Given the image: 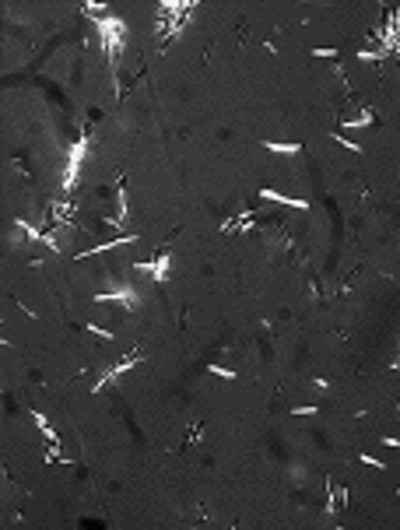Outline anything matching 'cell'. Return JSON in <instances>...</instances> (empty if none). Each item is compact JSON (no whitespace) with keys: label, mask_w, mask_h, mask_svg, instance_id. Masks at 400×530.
Wrapping results in <instances>:
<instances>
[{"label":"cell","mask_w":400,"mask_h":530,"mask_svg":"<svg viewBox=\"0 0 400 530\" xmlns=\"http://www.w3.org/2000/svg\"><path fill=\"white\" fill-rule=\"evenodd\" d=\"M263 148H267V151H277V154H299V144H284V141H267Z\"/></svg>","instance_id":"obj_7"},{"label":"cell","mask_w":400,"mask_h":530,"mask_svg":"<svg viewBox=\"0 0 400 530\" xmlns=\"http://www.w3.org/2000/svg\"><path fill=\"white\" fill-rule=\"evenodd\" d=\"M137 362H141V351H134V355H127V358H123V362H120V365H116V369H112V373H109L105 379H120L123 373H130V369H134Z\"/></svg>","instance_id":"obj_5"},{"label":"cell","mask_w":400,"mask_h":530,"mask_svg":"<svg viewBox=\"0 0 400 530\" xmlns=\"http://www.w3.org/2000/svg\"><path fill=\"white\" fill-rule=\"evenodd\" d=\"M127 242H137V235H120V239H109V242H98L95 249H84V253H78V256L84 260V256H95V253H105V249H112V246H127Z\"/></svg>","instance_id":"obj_4"},{"label":"cell","mask_w":400,"mask_h":530,"mask_svg":"<svg viewBox=\"0 0 400 530\" xmlns=\"http://www.w3.org/2000/svg\"><path fill=\"white\" fill-rule=\"evenodd\" d=\"M211 373H214V376H221V379H236L232 369H221V365H211Z\"/></svg>","instance_id":"obj_9"},{"label":"cell","mask_w":400,"mask_h":530,"mask_svg":"<svg viewBox=\"0 0 400 530\" xmlns=\"http://www.w3.org/2000/svg\"><path fill=\"white\" fill-rule=\"evenodd\" d=\"M88 330H91V334H98V337H105V341H109V337H112V334H109V330H102V327H95V323H88Z\"/></svg>","instance_id":"obj_10"},{"label":"cell","mask_w":400,"mask_h":530,"mask_svg":"<svg viewBox=\"0 0 400 530\" xmlns=\"http://www.w3.org/2000/svg\"><path fill=\"white\" fill-rule=\"evenodd\" d=\"M168 263H172V260H168V253H161L158 260L151 263V278H155V281H165V278H168Z\"/></svg>","instance_id":"obj_6"},{"label":"cell","mask_w":400,"mask_h":530,"mask_svg":"<svg viewBox=\"0 0 400 530\" xmlns=\"http://www.w3.org/2000/svg\"><path fill=\"white\" fill-rule=\"evenodd\" d=\"M362 463H369V467H386V463H379L376 456H369V453H362Z\"/></svg>","instance_id":"obj_11"},{"label":"cell","mask_w":400,"mask_h":530,"mask_svg":"<svg viewBox=\"0 0 400 530\" xmlns=\"http://www.w3.org/2000/svg\"><path fill=\"white\" fill-rule=\"evenodd\" d=\"M95 302H123L127 309H134V305H137V292H134V288H116V292L95 295Z\"/></svg>","instance_id":"obj_2"},{"label":"cell","mask_w":400,"mask_h":530,"mask_svg":"<svg viewBox=\"0 0 400 530\" xmlns=\"http://www.w3.org/2000/svg\"><path fill=\"white\" fill-rule=\"evenodd\" d=\"M84 151H88V137H81L78 144L71 148V154H67V172H64V186L67 190L78 186V172H81V162H84Z\"/></svg>","instance_id":"obj_1"},{"label":"cell","mask_w":400,"mask_h":530,"mask_svg":"<svg viewBox=\"0 0 400 530\" xmlns=\"http://www.w3.org/2000/svg\"><path fill=\"white\" fill-rule=\"evenodd\" d=\"M372 120H376V116H372V109H365L358 120H351V123H348V130H362V127H369Z\"/></svg>","instance_id":"obj_8"},{"label":"cell","mask_w":400,"mask_h":530,"mask_svg":"<svg viewBox=\"0 0 400 530\" xmlns=\"http://www.w3.org/2000/svg\"><path fill=\"white\" fill-rule=\"evenodd\" d=\"M260 197H263V200H274V204H284V207H295V211H306V207H309L306 200H292V197H284V193H277V190H263Z\"/></svg>","instance_id":"obj_3"},{"label":"cell","mask_w":400,"mask_h":530,"mask_svg":"<svg viewBox=\"0 0 400 530\" xmlns=\"http://www.w3.org/2000/svg\"><path fill=\"white\" fill-rule=\"evenodd\" d=\"M320 407H292V414H316Z\"/></svg>","instance_id":"obj_12"}]
</instances>
